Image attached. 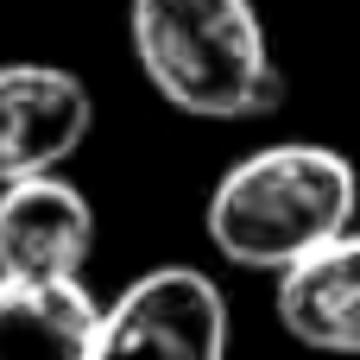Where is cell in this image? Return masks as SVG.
<instances>
[{
	"instance_id": "cell-1",
	"label": "cell",
	"mask_w": 360,
	"mask_h": 360,
	"mask_svg": "<svg viewBox=\"0 0 360 360\" xmlns=\"http://www.w3.org/2000/svg\"><path fill=\"white\" fill-rule=\"evenodd\" d=\"M360 215V171L323 139H278L228 165L209 190V247L240 272H291Z\"/></svg>"
},
{
	"instance_id": "cell-2",
	"label": "cell",
	"mask_w": 360,
	"mask_h": 360,
	"mask_svg": "<svg viewBox=\"0 0 360 360\" xmlns=\"http://www.w3.org/2000/svg\"><path fill=\"white\" fill-rule=\"evenodd\" d=\"M127 38L152 95L184 120H266L285 108V70L253 0H133Z\"/></svg>"
},
{
	"instance_id": "cell-3",
	"label": "cell",
	"mask_w": 360,
	"mask_h": 360,
	"mask_svg": "<svg viewBox=\"0 0 360 360\" xmlns=\"http://www.w3.org/2000/svg\"><path fill=\"white\" fill-rule=\"evenodd\" d=\"M101 354H177L221 360L228 354V297L196 266H152L139 272L101 323Z\"/></svg>"
},
{
	"instance_id": "cell-4",
	"label": "cell",
	"mask_w": 360,
	"mask_h": 360,
	"mask_svg": "<svg viewBox=\"0 0 360 360\" xmlns=\"http://www.w3.org/2000/svg\"><path fill=\"white\" fill-rule=\"evenodd\" d=\"M95 127V95L63 63H0V184L63 171Z\"/></svg>"
},
{
	"instance_id": "cell-5",
	"label": "cell",
	"mask_w": 360,
	"mask_h": 360,
	"mask_svg": "<svg viewBox=\"0 0 360 360\" xmlns=\"http://www.w3.org/2000/svg\"><path fill=\"white\" fill-rule=\"evenodd\" d=\"M95 253V209L63 171L0 184V272L82 278Z\"/></svg>"
},
{
	"instance_id": "cell-6",
	"label": "cell",
	"mask_w": 360,
	"mask_h": 360,
	"mask_svg": "<svg viewBox=\"0 0 360 360\" xmlns=\"http://www.w3.org/2000/svg\"><path fill=\"white\" fill-rule=\"evenodd\" d=\"M108 304L82 278H19L0 272V360L57 354V360H95L101 354Z\"/></svg>"
},
{
	"instance_id": "cell-7",
	"label": "cell",
	"mask_w": 360,
	"mask_h": 360,
	"mask_svg": "<svg viewBox=\"0 0 360 360\" xmlns=\"http://www.w3.org/2000/svg\"><path fill=\"white\" fill-rule=\"evenodd\" d=\"M272 310L291 342L323 354H360V228L278 272Z\"/></svg>"
}]
</instances>
